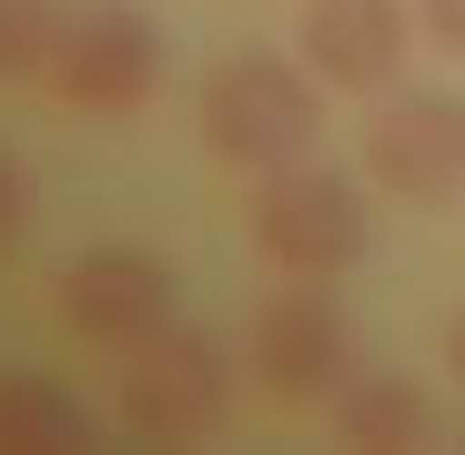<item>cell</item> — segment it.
<instances>
[{"instance_id": "8992f818", "label": "cell", "mask_w": 465, "mask_h": 455, "mask_svg": "<svg viewBox=\"0 0 465 455\" xmlns=\"http://www.w3.org/2000/svg\"><path fill=\"white\" fill-rule=\"evenodd\" d=\"M51 92L82 112V122H132L152 112L163 92V21L132 11V0H92V11H71V41L51 61Z\"/></svg>"}, {"instance_id": "277c9868", "label": "cell", "mask_w": 465, "mask_h": 455, "mask_svg": "<svg viewBox=\"0 0 465 455\" xmlns=\"http://www.w3.org/2000/svg\"><path fill=\"white\" fill-rule=\"evenodd\" d=\"M243 374L263 405H334V385L354 374V334L314 273H283L243 314Z\"/></svg>"}, {"instance_id": "8fae6325", "label": "cell", "mask_w": 465, "mask_h": 455, "mask_svg": "<svg viewBox=\"0 0 465 455\" xmlns=\"http://www.w3.org/2000/svg\"><path fill=\"white\" fill-rule=\"evenodd\" d=\"M71 41V0H0V82H51Z\"/></svg>"}, {"instance_id": "7c38bea8", "label": "cell", "mask_w": 465, "mask_h": 455, "mask_svg": "<svg viewBox=\"0 0 465 455\" xmlns=\"http://www.w3.org/2000/svg\"><path fill=\"white\" fill-rule=\"evenodd\" d=\"M31 243V173H21V152H0V253H21Z\"/></svg>"}, {"instance_id": "52a82bcc", "label": "cell", "mask_w": 465, "mask_h": 455, "mask_svg": "<svg viewBox=\"0 0 465 455\" xmlns=\"http://www.w3.org/2000/svg\"><path fill=\"white\" fill-rule=\"evenodd\" d=\"M173 303H183V273L163 253H142V243H92L61 273V324L82 344H102V354H132L142 334H163Z\"/></svg>"}, {"instance_id": "9c48e42d", "label": "cell", "mask_w": 465, "mask_h": 455, "mask_svg": "<svg viewBox=\"0 0 465 455\" xmlns=\"http://www.w3.org/2000/svg\"><path fill=\"white\" fill-rule=\"evenodd\" d=\"M324 415H334V445H364V455L435 435V405H425V385H415V374H344Z\"/></svg>"}, {"instance_id": "4fadbf2b", "label": "cell", "mask_w": 465, "mask_h": 455, "mask_svg": "<svg viewBox=\"0 0 465 455\" xmlns=\"http://www.w3.org/2000/svg\"><path fill=\"white\" fill-rule=\"evenodd\" d=\"M415 31H425L445 61H465V0H415Z\"/></svg>"}, {"instance_id": "7a4b0ae2", "label": "cell", "mask_w": 465, "mask_h": 455, "mask_svg": "<svg viewBox=\"0 0 465 455\" xmlns=\"http://www.w3.org/2000/svg\"><path fill=\"white\" fill-rule=\"evenodd\" d=\"M253 253L273 263V273H314V283H334V273H354L364 263V243H374V203H364V183L354 173H334V163H273V173H253Z\"/></svg>"}, {"instance_id": "ba28073f", "label": "cell", "mask_w": 465, "mask_h": 455, "mask_svg": "<svg viewBox=\"0 0 465 455\" xmlns=\"http://www.w3.org/2000/svg\"><path fill=\"white\" fill-rule=\"evenodd\" d=\"M405 31H415L405 0H314L293 41H303V71H314L324 92L384 102V92L405 82Z\"/></svg>"}, {"instance_id": "5bb4252c", "label": "cell", "mask_w": 465, "mask_h": 455, "mask_svg": "<svg viewBox=\"0 0 465 455\" xmlns=\"http://www.w3.org/2000/svg\"><path fill=\"white\" fill-rule=\"evenodd\" d=\"M455 374H465V314H455Z\"/></svg>"}, {"instance_id": "5b68a950", "label": "cell", "mask_w": 465, "mask_h": 455, "mask_svg": "<svg viewBox=\"0 0 465 455\" xmlns=\"http://www.w3.org/2000/svg\"><path fill=\"white\" fill-rule=\"evenodd\" d=\"M364 183L405 213L465 203V92H445V82L384 92L374 122H364Z\"/></svg>"}, {"instance_id": "6da1fadb", "label": "cell", "mask_w": 465, "mask_h": 455, "mask_svg": "<svg viewBox=\"0 0 465 455\" xmlns=\"http://www.w3.org/2000/svg\"><path fill=\"white\" fill-rule=\"evenodd\" d=\"M193 122H203V152L232 173H273V163H303L324 142V82L283 51H223L193 92Z\"/></svg>"}, {"instance_id": "30bf717a", "label": "cell", "mask_w": 465, "mask_h": 455, "mask_svg": "<svg viewBox=\"0 0 465 455\" xmlns=\"http://www.w3.org/2000/svg\"><path fill=\"white\" fill-rule=\"evenodd\" d=\"M0 445L11 455H71V445H102V415L51 385V374H0Z\"/></svg>"}, {"instance_id": "3957f363", "label": "cell", "mask_w": 465, "mask_h": 455, "mask_svg": "<svg viewBox=\"0 0 465 455\" xmlns=\"http://www.w3.org/2000/svg\"><path fill=\"white\" fill-rule=\"evenodd\" d=\"M223 415H232V354H223V334L163 324V334H142L122 354L112 425L132 445H203V435H223Z\"/></svg>"}]
</instances>
